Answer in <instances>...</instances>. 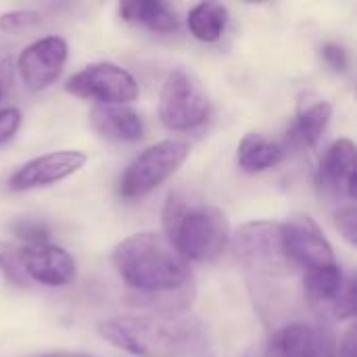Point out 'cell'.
<instances>
[{"label":"cell","mask_w":357,"mask_h":357,"mask_svg":"<svg viewBox=\"0 0 357 357\" xmlns=\"http://www.w3.org/2000/svg\"><path fill=\"white\" fill-rule=\"evenodd\" d=\"M337 228H339V232H341V236L351 245V247H356L357 245V209L354 203H349V205H345V207H341L339 211H337Z\"/></svg>","instance_id":"obj_22"},{"label":"cell","mask_w":357,"mask_h":357,"mask_svg":"<svg viewBox=\"0 0 357 357\" xmlns=\"http://www.w3.org/2000/svg\"><path fill=\"white\" fill-rule=\"evenodd\" d=\"M331 117H333V105L328 100L318 98V100L301 107L297 113V121H295V132L301 138V142L314 149L320 142V138L324 136V132L331 123Z\"/></svg>","instance_id":"obj_19"},{"label":"cell","mask_w":357,"mask_h":357,"mask_svg":"<svg viewBox=\"0 0 357 357\" xmlns=\"http://www.w3.org/2000/svg\"><path fill=\"white\" fill-rule=\"evenodd\" d=\"M0 96H2V84H0Z\"/></svg>","instance_id":"obj_28"},{"label":"cell","mask_w":357,"mask_h":357,"mask_svg":"<svg viewBox=\"0 0 357 357\" xmlns=\"http://www.w3.org/2000/svg\"><path fill=\"white\" fill-rule=\"evenodd\" d=\"M13 232H15L17 238L25 241V247H29V245H44L50 238V230L46 228V224L40 222V220H29V218L15 222L13 224Z\"/></svg>","instance_id":"obj_21"},{"label":"cell","mask_w":357,"mask_h":357,"mask_svg":"<svg viewBox=\"0 0 357 357\" xmlns=\"http://www.w3.org/2000/svg\"><path fill=\"white\" fill-rule=\"evenodd\" d=\"M186 21L199 42H218L228 25V8L220 2H199L190 8Z\"/></svg>","instance_id":"obj_18"},{"label":"cell","mask_w":357,"mask_h":357,"mask_svg":"<svg viewBox=\"0 0 357 357\" xmlns=\"http://www.w3.org/2000/svg\"><path fill=\"white\" fill-rule=\"evenodd\" d=\"M117 10L123 21L142 25L157 33H169L180 27L176 10L159 0H128L121 2Z\"/></svg>","instance_id":"obj_17"},{"label":"cell","mask_w":357,"mask_h":357,"mask_svg":"<svg viewBox=\"0 0 357 357\" xmlns=\"http://www.w3.org/2000/svg\"><path fill=\"white\" fill-rule=\"evenodd\" d=\"M92 128L111 140L138 142L144 138V119L130 105H96L90 111Z\"/></svg>","instance_id":"obj_14"},{"label":"cell","mask_w":357,"mask_h":357,"mask_svg":"<svg viewBox=\"0 0 357 357\" xmlns=\"http://www.w3.org/2000/svg\"><path fill=\"white\" fill-rule=\"evenodd\" d=\"M31 357H92V356L73 354V351H52V354H42V356H31Z\"/></svg>","instance_id":"obj_26"},{"label":"cell","mask_w":357,"mask_h":357,"mask_svg":"<svg viewBox=\"0 0 357 357\" xmlns=\"http://www.w3.org/2000/svg\"><path fill=\"white\" fill-rule=\"evenodd\" d=\"M21 121H23V115L17 107L0 109V144L8 142L17 134V130L21 128Z\"/></svg>","instance_id":"obj_24"},{"label":"cell","mask_w":357,"mask_h":357,"mask_svg":"<svg viewBox=\"0 0 357 357\" xmlns=\"http://www.w3.org/2000/svg\"><path fill=\"white\" fill-rule=\"evenodd\" d=\"M163 234L190 264H211L230 245L228 215L213 205H188L176 192L163 207Z\"/></svg>","instance_id":"obj_3"},{"label":"cell","mask_w":357,"mask_h":357,"mask_svg":"<svg viewBox=\"0 0 357 357\" xmlns=\"http://www.w3.org/2000/svg\"><path fill=\"white\" fill-rule=\"evenodd\" d=\"M349 276L341 270L339 264L320 268V270H310L303 276V293L305 299L324 316L331 318L339 297L343 295L347 287Z\"/></svg>","instance_id":"obj_15"},{"label":"cell","mask_w":357,"mask_h":357,"mask_svg":"<svg viewBox=\"0 0 357 357\" xmlns=\"http://www.w3.org/2000/svg\"><path fill=\"white\" fill-rule=\"evenodd\" d=\"M42 15L38 10L31 8H19V10H10L0 15V29L6 33H17L23 29H31L36 25H40Z\"/></svg>","instance_id":"obj_20"},{"label":"cell","mask_w":357,"mask_h":357,"mask_svg":"<svg viewBox=\"0 0 357 357\" xmlns=\"http://www.w3.org/2000/svg\"><path fill=\"white\" fill-rule=\"evenodd\" d=\"M65 90L77 98L96 100L98 105H130L138 98L134 75L109 61L86 65L67 79Z\"/></svg>","instance_id":"obj_7"},{"label":"cell","mask_w":357,"mask_h":357,"mask_svg":"<svg viewBox=\"0 0 357 357\" xmlns=\"http://www.w3.org/2000/svg\"><path fill=\"white\" fill-rule=\"evenodd\" d=\"M357 161L356 144L349 138L335 140L320 165L318 182L331 192H343L349 197V201H356L357 184Z\"/></svg>","instance_id":"obj_13"},{"label":"cell","mask_w":357,"mask_h":357,"mask_svg":"<svg viewBox=\"0 0 357 357\" xmlns=\"http://www.w3.org/2000/svg\"><path fill=\"white\" fill-rule=\"evenodd\" d=\"M96 331L109 345L136 357H188L207 341L205 324L180 314L117 316L102 320Z\"/></svg>","instance_id":"obj_2"},{"label":"cell","mask_w":357,"mask_h":357,"mask_svg":"<svg viewBox=\"0 0 357 357\" xmlns=\"http://www.w3.org/2000/svg\"><path fill=\"white\" fill-rule=\"evenodd\" d=\"M119 278L140 301L184 291L192 284L190 264L163 232H138L123 238L111 255Z\"/></svg>","instance_id":"obj_1"},{"label":"cell","mask_w":357,"mask_h":357,"mask_svg":"<svg viewBox=\"0 0 357 357\" xmlns=\"http://www.w3.org/2000/svg\"><path fill=\"white\" fill-rule=\"evenodd\" d=\"M230 245L236 259L257 274L289 276L295 270L293 264L287 259L278 222H247L230 236Z\"/></svg>","instance_id":"obj_6"},{"label":"cell","mask_w":357,"mask_h":357,"mask_svg":"<svg viewBox=\"0 0 357 357\" xmlns=\"http://www.w3.org/2000/svg\"><path fill=\"white\" fill-rule=\"evenodd\" d=\"M19 270L33 282L56 289L75 280L77 266L69 251L59 245H29L19 251Z\"/></svg>","instance_id":"obj_11"},{"label":"cell","mask_w":357,"mask_h":357,"mask_svg":"<svg viewBox=\"0 0 357 357\" xmlns=\"http://www.w3.org/2000/svg\"><path fill=\"white\" fill-rule=\"evenodd\" d=\"M8 257H10V247L0 241V268L8 261Z\"/></svg>","instance_id":"obj_27"},{"label":"cell","mask_w":357,"mask_h":357,"mask_svg":"<svg viewBox=\"0 0 357 357\" xmlns=\"http://www.w3.org/2000/svg\"><path fill=\"white\" fill-rule=\"evenodd\" d=\"M88 157L82 151H52L46 155H40L36 159H29L21 167L13 172V176L6 182V188L10 192H23V190H33L42 186L56 184L75 172H79L86 165Z\"/></svg>","instance_id":"obj_10"},{"label":"cell","mask_w":357,"mask_h":357,"mask_svg":"<svg viewBox=\"0 0 357 357\" xmlns=\"http://www.w3.org/2000/svg\"><path fill=\"white\" fill-rule=\"evenodd\" d=\"M211 100L203 84L186 69L167 73L159 94V119L172 132H190L207 121Z\"/></svg>","instance_id":"obj_5"},{"label":"cell","mask_w":357,"mask_h":357,"mask_svg":"<svg viewBox=\"0 0 357 357\" xmlns=\"http://www.w3.org/2000/svg\"><path fill=\"white\" fill-rule=\"evenodd\" d=\"M333 343L324 331L303 322L287 324L270 337L266 357H331Z\"/></svg>","instance_id":"obj_12"},{"label":"cell","mask_w":357,"mask_h":357,"mask_svg":"<svg viewBox=\"0 0 357 357\" xmlns=\"http://www.w3.org/2000/svg\"><path fill=\"white\" fill-rule=\"evenodd\" d=\"M280 236L287 259L293 264V268L310 272L337 264L331 241L310 215H291L287 222L280 224Z\"/></svg>","instance_id":"obj_8"},{"label":"cell","mask_w":357,"mask_h":357,"mask_svg":"<svg viewBox=\"0 0 357 357\" xmlns=\"http://www.w3.org/2000/svg\"><path fill=\"white\" fill-rule=\"evenodd\" d=\"M284 159V149L261 132H249L238 142L236 163L247 174H261Z\"/></svg>","instance_id":"obj_16"},{"label":"cell","mask_w":357,"mask_h":357,"mask_svg":"<svg viewBox=\"0 0 357 357\" xmlns=\"http://www.w3.org/2000/svg\"><path fill=\"white\" fill-rule=\"evenodd\" d=\"M69 46L61 36H46L31 42L17 59V69L23 86L31 92L46 90L56 82L65 63Z\"/></svg>","instance_id":"obj_9"},{"label":"cell","mask_w":357,"mask_h":357,"mask_svg":"<svg viewBox=\"0 0 357 357\" xmlns=\"http://www.w3.org/2000/svg\"><path fill=\"white\" fill-rule=\"evenodd\" d=\"M320 54H322L324 65H326L331 71H335V73H345V71L349 69V56H347L345 46L335 44V42H328V44L322 46Z\"/></svg>","instance_id":"obj_23"},{"label":"cell","mask_w":357,"mask_h":357,"mask_svg":"<svg viewBox=\"0 0 357 357\" xmlns=\"http://www.w3.org/2000/svg\"><path fill=\"white\" fill-rule=\"evenodd\" d=\"M190 144L184 140H161L144 149L121 174L119 195L123 199H140L167 182L188 159Z\"/></svg>","instance_id":"obj_4"},{"label":"cell","mask_w":357,"mask_h":357,"mask_svg":"<svg viewBox=\"0 0 357 357\" xmlns=\"http://www.w3.org/2000/svg\"><path fill=\"white\" fill-rule=\"evenodd\" d=\"M356 326L351 324L347 331H345V335H343V339H341V343H339V349H337V356L339 357H357V341H356Z\"/></svg>","instance_id":"obj_25"}]
</instances>
